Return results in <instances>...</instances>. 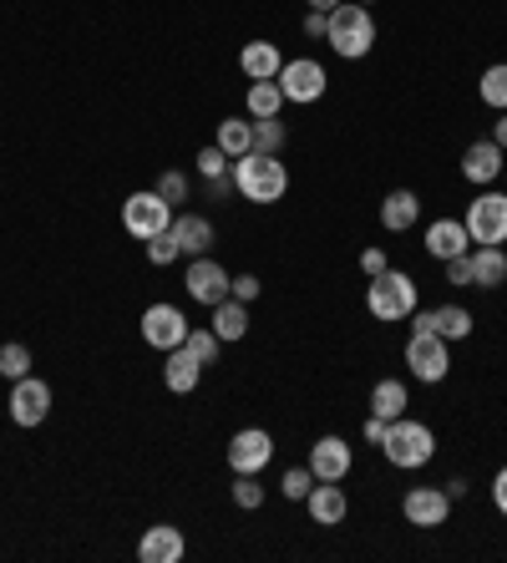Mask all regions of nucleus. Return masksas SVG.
Segmentation results:
<instances>
[{"label":"nucleus","mask_w":507,"mask_h":563,"mask_svg":"<svg viewBox=\"0 0 507 563\" xmlns=\"http://www.w3.org/2000/svg\"><path fill=\"white\" fill-rule=\"evenodd\" d=\"M234 168V157L223 153L219 143H209V147H198V173H203V184H209V178H223V173Z\"/></svg>","instance_id":"obj_35"},{"label":"nucleus","mask_w":507,"mask_h":563,"mask_svg":"<svg viewBox=\"0 0 507 563\" xmlns=\"http://www.w3.org/2000/svg\"><path fill=\"white\" fill-rule=\"evenodd\" d=\"M198 380H203V366L194 361V351H188V345L168 351V366H163V386H168L173 396H194Z\"/></svg>","instance_id":"obj_22"},{"label":"nucleus","mask_w":507,"mask_h":563,"mask_svg":"<svg viewBox=\"0 0 507 563\" xmlns=\"http://www.w3.org/2000/svg\"><path fill=\"white\" fill-rule=\"evenodd\" d=\"M188 330L194 325H188V314H183L178 305H147L143 310V341L163 355L178 351V345L188 341Z\"/></svg>","instance_id":"obj_11"},{"label":"nucleus","mask_w":507,"mask_h":563,"mask_svg":"<svg viewBox=\"0 0 507 563\" xmlns=\"http://www.w3.org/2000/svg\"><path fill=\"white\" fill-rule=\"evenodd\" d=\"M386 427H390V421H381V417H365V442H386Z\"/></svg>","instance_id":"obj_43"},{"label":"nucleus","mask_w":507,"mask_h":563,"mask_svg":"<svg viewBox=\"0 0 507 563\" xmlns=\"http://www.w3.org/2000/svg\"><path fill=\"white\" fill-rule=\"evenodd\" d=\"M173 239H178L183 260H203V254H213V244H219L213 219H203V213H178V219H173Z\"/></svg>","instance_id":"obj_18"},{"label":"nucleus","mask_w":507,"mask_h":563,"mask_svg":"<svg viewBox=\"0 0 507 563\" xmlns=\"http://www.w3.org/2000/svg\"><path fill=\"white\" fill-rule=\"evenodd\" d=\"M472 289H497L507 285V254L503 244H472Z\"/></svg>","instance_id":"obj_21"},{"label":"nucleus","mask_w":507,"mask_h":563,"mask_svg":"<svg viewBox=\"0 0 507 563\" xmlns=\"http://www.w3.org/2000/svg\"><path fill=\"white\" fill-rule=\"evenodd\" d=\"M493 143L507 153V112H497V122H493Z\"/></svg>","instance_id":"obj_44"},{"label":"nucleus","mask_w":507,"mask_h":563,"mask_svg":"<svg viewBox=\"0 0 507 563\" xmlns=\"http://www.w3.org/2000/svg\"><path fill=\"white\" fill-rule=\"evenodd\" d=\"M234 508H244V512H260L264 508L260 472H234Z\"/></svg>","instance_id":"obj_31"},{"label":"nucleus","mask_w":507,"mask_h":563,"mask_svg":"<svg viewBox=\"0 0 507 563\" xmlns=\"http://www.w3.org/2000/svg\"><path fill=\"white\" fill-rule=\"evenodd\" d=\"M234 188L244 203H279L289 194V168L274 153L234 157Z\"/></svg>","instance_id":"obj_2"},{"label":"nucleus","mask_w":507,"mask_h":563,"mask_svg":"<svg viewBox=\"0 0 507 563\" xmlns=\"http://www.w3.org/2000/svg\"><path fill=\"white\" fill-rule=\"evenodd\" d=\"M381 452H386L390 467L417 472V467H427V462L437 457V432H431L427 421H417V417H396L386 427V442H381Z\"/></svg>","instance_id":"obj_4"},{"label":"nucleus","mask_w":507,"mask_h":563,"mask_svg":"<svg viewBox=\"0 0 507 563\" xmlns=\"http://www.w3.org/2000/svg\"><path fill=\"white\" fill-rule=\"evenodd\" d=\"M52 417V380L41 376H21L11 380V421L15 427H41V421Z\"/></svg>","instance_id":"obj_10"},{"label":"nucleus","mask_w":507,"mask_h":563,"mask_svg":"<svg viewBox=\"0 0 507 563\" xmlns=\"http://www.w3.org/2000/svg\"><path fill=\"white\" fill-rule=\"evenodd\" d=\"M401 512L411 528H442L452 518V493L447 487H411L401 498Z\"/></svg>","instance_id":"obj_13"},{"label":"nucleus","mask_w":507,"mask_h":563,"mask_svg":"<svg viewBox=\"0 0 507 563\" xmlns=\"http://www.w3.org/2000/svg\"><path fill=\"white\" fill-rule=\"evenodd\" d=\"M213 143H219L229 157L254 153V118H223L219 132H213Z\"/></svg>","instance_id":"obj_27"},{"label":"nucleus","mask_w":507,"mask_h":563,"mask_svg":"<svg viewBox=\"0 0 507 563\" xmlns=\"http://www.w3.org/2000/svg\"><path fill=\"white\" fill-rule=\"evenodd\" d=\"M310 487H315L310 462H305V467H289L285 477H279V493H285L289 503H305V498H310Z\"/></svg>","instance_id":"obj_34"},{"label":"nucleus","mask_w":507,"mask_h":563,"mask_svg":"<svg viewBox=\"0 0 507 563\" xmlns=\"http://www.w3.org/2000/svg\"><path fill=\"white\" fill-rule=\"evenodd\" d=\"M209 330L219 335L223 345H229V341H244V335H249V305L229 295L223 305H213V325Z\"/></svg>","instance_id":"obj_25"},{"label":"nucleus","mask_w":507,"mask_h":563,"mask_svg":"<svg viewBox=\"0 0 507 563\" xmlns=\"http://www.w3.org/2000/svg\"><path fill=\"white\" fill-rule=\"evenodd\" d=\"M442 269H447V285L472 289V260H467V254H456V260H447Z\"/></svg>","instance_id":"obj_38"},{"label":"nucleus","mask_w":507,"mask_h":563,"mask_svg":"<svg viewBox=\"0 0 507 563\" xmlns=\"http://www.w3.org/2000/svg\"><path fill=\"white\" fill-rule=\"evenodd\" d=\"M305 5H310V11H326V15H330V11L340 5V0H305Z\"/></svg>","instance_id":"obj_46"},{"label":"nucleus","mask_w":507,"mask_h":563,"mask_svg":"<svg viewBox=\"0 0 507 563\" xmlns=\"http://www.w3.org/2000/svg\"><path fill=\"white\" fill-rule=\"evenodd\" d=\"M157 194L168 198V203H188V173H178V168H168V173H157Z\"/></svg>","instance_id":"obj_37"},{"label":"nucleus","mask_w":507,"mask_h":563,"mask_svg":"<svg viewBox=\"0 0 507 563\" xmlns=\"http://www.w3.org/2000/svg\"><path fill=\"white\" fill-rule=\"evenodd\" d=\"M305 508H310L315 528H340L345 523V512H351V498H345V487L340 483H315L310 498H305Z\"/></svg>","instance_id":"obj_19"},{"label":"nucleus","mask_w":507,"mask_h":563,"mask_svg":"<svg viewBox=\"0 0 507 563\" xmlns=\"http://www.w3.org/2000/svg\"><path fill=\"white\" fill-rule=\"evenodd\" d=\"M305 36L326 41V11H305Z\"/></svg>","instance_id":"obj_42"},{"label":"nucleus","mask_w":507,"mask_h":563,"mask_svg":"<svg viewBox=\"0 0 507 563\" xmlns=\"http://www.w3.org/2000/svg\"><path fill=\"white\" fill-rule=\"evenodd\" d=\"M173 260H183V250H178V239H173V229H163V234L147 239V264H173Z\"/></svg>","instance_id":"obj_36"},{"label":"nucleus","mask_w":507,"mask_h":563,"mask_svg":"<svg viewBox=\"0 0 507 563\" xmlns=\"http://www.w3.org/2000/svg\"><path fill=\"white\" fill-rule=\"evenodd\" d=\"M361 5H376V0H361Z\"/></svg>","instance_id":"obj_47"},{"label":"nucleus","mask_w":507,"mask_h":563,"mask_svg":"<svg viewBox=\"0 0 507 563\" xmlns=\"http://www.w3.org/2000/svg\"><path fill=\"white\" fill-rule=\"evenodd\" d=\"M239 66H244L249 81H274L279 66H285V52H279L274 41H249L244 52H239Z\"/></svg>","instance_id":"obj_23"},{"label":"nucleus","mask_w":507,"mask_h":563,"mask_svg":"<svg viewBox=\"0 0 507 563\" xmlns=\"http://www.w3.org/2000/svg\"><path fill=\"white\" fill-rule=\"evenodd\" d=\"M279 107H285L279 81H249V118H279Z\"/></svg>","instance_id":"obj_28"},{"label":"nucleus","mask_w":507,"mask_h":563,"mask_svg":"<svg viewBox=\"0 0 507 563\" xmlns=\"http://www.w3.org/2000/svg\"><path fill=\"white\" fill-rule=\"evenodd\" d=\"M279 92H285V102H295V107H310V102H320L326 97V87H330V71L315 56H285V66H279Z\"/></svg>","instance_id":"obj_5"},{"label":"nucleus","mask_w":507,"mask_h":563,"mask_svg":"<svg viewBox=\"0 0 507 563\" xmlns=\"http://www.w3.org/2000/svg\"><path fill=\"white\" fill-rule=\"evenodd\" d=\"M326 46L345 62H361V56L376 52V15L361 0H340L335 11L326 15Z\"/></svg>","instance_id":"obj_1"},{"label":"nucleus","mask_w":507,"mask_h":563,"mask_svg":"<svg viewBox=\"0 0 507 563\" xmlns=\"http://www.w3.org/2000/svg\"><path fill=\"white\" fill-rule=\"evenodd\" d=\"M229 295H234V300H244V305H254V300H260V279H254V275H234Z\"/></svg>","instance_id":"obj_39"},{"label":"nucleus","mask_w":507,"mask_h":563,"mask_svg":"<svg viewBox=\"0 0 507 563\" xmlns=\"http://www.w3.org/2000/svg\"><path fill=\"white\" fill-rule=\"evenodd\" d=\"M406 407H411V391H406V380L386 376V380H376V386H371V417L396 421V417H406Z\"/></svg>","instance_id":"obj_24"},{"label":"nucleus","mask_w":507,"mask_h":563,"mask_svg":"<svg viewBox=\"0 0 507 563\" xmlns=\"http://www.w3.org/2000/svg\"><path fill=\"white\" fill-rule=\"evenodd\" d=\"M285 143H289V128L279 118H260L254 122V153H285Z\"/></svg>","instance_id":"obj_30"},{"label":"nucleus","mask_w":507,"mask_h":563,"mask_svg":"<svg viewBox=\"0 0 507 563\" xmlns=\"http://www.w3.org/2000/svg\"><path fill=\"white\" fill-rule=\"evenodd\" d=\"M421 223V198L411 194V188H390L386 198H381V229L386 234H406V229H417Z\"/></svg>","instance_id":"obj_20"},{"label":"nucleus","mask_w":507,"mask_h":563,"mask_svg":"<svg viewBox=\"0 0 507 563\" xmlns=\"http://www.w3.org/2000/svg\"><path fill=\"white\" fill-rule=\"evenodd\" d=\"M183 345L194 351V361H198V366H219V351H223V341H219V335H213V330L194 325V330H188V341H183Z\"/></svg>","instance_id":"obj_32"},{"label":"nucleus","mask_w":507,"mask_h":563,"mask_svg":"<svg viewBox=\"0 0 507 563\" xmlns=\"http://www.w3.org/2000/svg\"><path fill=\"white\" fill-rule=\"evenodd\" d=\"M442 487L452 493V503H456V498H467V483H462V477H452V483H442Z\"/></svg>","instance_id":"obj_45"},{"label":"nucleus","mask_w":507,"mask_h":563,"mask_svg":"<svg viewBox=\"0 0 507 563\" xmlns=\"http://www.w3.org/2000/svg\"><path fill=\"white\" fill-rule=\"evenodd\" d=\"M477 97L493 107V112H507V62H493L487 71H482Z\"/></svg>","instance_id":"obj_29"},{"label":"nucleus","mask_w":507,"mask_h":563,"mask_svg":"<svg viewBox=\"0 0 507 563\" xmlns=\"http://www.w3.org/2000/svg\"><path fill=\"white\" fill-rule=\"evenodd\" d=\"M493 508L507 518V467H497V477H493Z\"/></svg>","instance_id":"obj_41"},{"label":"nucleus","mask_w":507,"mask_h":563,"mask_svg":"<svg viewBox=\"0 0 507 563\" xmlns=\"http://www.w3.org/2000/svg\"><path fill=\"white\" fill-rule=\"evenodd\" d=\"M417 279L401 275V269H381V275H371V285H365V310L376 314L381 325H401V320H411V310H417Z\"/></svg>","instance_id":"obj_3"},{"label":"nucleus","mask_w":507,"mask_h":563,"mask_svg":"<svg viewBox=\"0 0 507 563\" xmlns=\"http://www.w3.org/2000/svg\"><path fill=\"white\" fill-rule=\"evenodd\" d=\"M401 361H406V371L421 380V386H437V380H447V371H452V351H447V341L442 335H417L411 330V341H406V351H401Z\"/></svg>","instance_id":"obj_8"},{"label":"nucleus","mask_w":507,"mask_h":563,"mask_svg":"<svg viewBox=\"0 0 507 563\" xmlns=\"http://www.w3.org/2000/svg\"><path fill=\"white\" fill-rule=\"evenodd\" d=\"M361 269H365V275H381V269H390L386 250H365V254H361Z\"/></svg>","instance_id":"obj_40"},{"label":"nucleus","mask_w":507,"mask_h":563,"mask_svg":"<svg viewBox=\"0 0 507 563\" xmlns=\"http://www.w3.org/2000/svg\"><path fill=\"white\" fill-rule=\"evenodd\" d=\"M122 229H128L132 239H153L163 234V229H173V203L157 188H143V194H128V203H122Z\"/></svg>","instance_id":"obj_6"},{"label":"nucleus","mask_w":507,"mask_h":563,"mask_svg":"<svg viewBox=\"0 0 507 563\" xmlns=\"http://www.w3.org/2000/svg\"><path fill=\"white\" fill-rule=\"evenodd\" d=\"M462 223H467L472 244H507V194L503 188L477 194L467 203V213H462Z\"/></svg>","instance_id":"obj_7"},{"label":"nucleus","mask_w":507,"mask_h":563,"mask_svg":"<svg viewBox=\"0 0 507 563\" xmlns=\"http://www.w3.org/2000/svg\"><path fill=\"white\" fill-rule=\"evenodd\" d=\"M431 330L452 345V341H467L472 330H477V320H472L467 305H437V310H431Z\"/></svg>","instance_id":"obj_26"},{"label":"nucleus","mask_w":507,"mask_h":563,"mask_svg":"<svg viewBox=\"0 0 507 563\" xmlns=\"http://www.w3.org/2000/svg\"><path fill=\"white\" fill-rule=\"evenodd\" d=\"M183 285H188V300H198L203 310H213V305L229 300V285H234V275L223 269L213 254H203V260H188V275H183Z\"/></svg>","instance_id":"obj_9"},{"label":"nucleus","mask_w":507,"mask_h":563,"mask_svg":"<svg viewBox=\"0 0 507 563\" xmlns=\"http://www.w3.org/2000/svg\"><path fill=\"white\" fill-rule=\"evenodd\" d=\"M507 168V153L493 143V137H477V143L462 153V178L467 184H477V188H487V184H497V173Z\"/></svg>","instance_id":"obj_16"},{"label":"nucleus","mask_w":507,"mask_h":563,"mask_svg":"<svg viewBox=\"0 0 507 563\" xmlns=\"http://www.w3.org/2000/svg\"><path fill=\"white\" fill-rule=\"evenodd\" d=\"M355 467V452L345 437H320V442L310 446V472L315 483H345Z\"/></svg>","instance_id":"obj_14"},{"label":"nucleus","mask_w":507,"mask_h":563,"mask_svg":"<svg viewBox=\"0 0 507 563\" xmlns=\"http://www.w3.org/2000/svg\"><path fill=\"white\" fill-rule=\"evenodd\" d=\"M183 553H188V538H183V528H173V523H153V528H143V538H137V559L143 563H178Z\"/></svg>","instance_id":"obj_17"},{"label":"nucleus","mask_w":507,"mask_h":563,"mask_svg":"<svg viewBox=\"0 0 507 563\" xmlns=\"http://www.w3.org/2000/svg\"><path fill=\"white\" fill-rule=\"evenodd\" d=\"M0 376H5V380L31 376V345H21V341H5V345H0Z\"/></svg>","instance_id":"obj_33"},{"label":"nucleus","mask_w":507,"mask_h":563,"mask_svg":"<svg viewBox=\"0 0 507 563\" xmlns=\"http://www.w3.org/2000/svg\"><path fill=\"white\" fill-rule=\"evenodd\" d=\"M421 244H427L431 260H456V254H472V234L462 219H431L427 234H421Z\"/></svg>","instance_id":"obj_15"},{"label":"nucleus","mask_w":507,"mask_h":563,"mask_svg":"<svg viewBox=\"0 0 507 563\" xmlns=\"http://www.w3.org/2000/svg\"><path fill=\"white\" fill-rule=\"evenodd\" d=\"M229 467L234 472H264L274 462V437L264 432V427H244V432L229 437Z\"/></svg>","instance_id":"obj_12"}]
</instances>
